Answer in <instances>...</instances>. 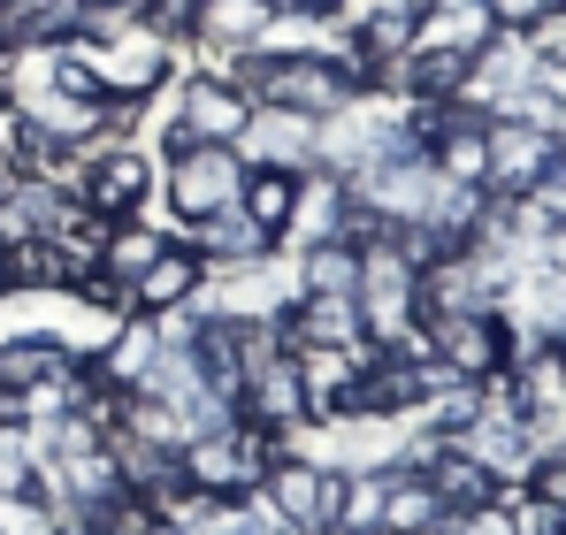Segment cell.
<instances>
[{"instance_id": "cell-1", "label": "cell", "mask_w": 566, "mask_h": 535, "mask_svg": "<svg viewBox=\"0 0 566 535\" xmlns=\"http://www.w3.org/2000/svg\"><path fill=\"white\" fill-rule=\"evenodd\" d=\"M70 191L99 222H130V214H146L161 199V154L138 146V138H107L99 130L85 146H70Z\"/></svg>"}, {"instance_id": "cell-2", "label": "cell", "mask_w": 566, "mask_h": 535, "mask_svg": "<svg viewBox=\"0 0 566 535\" xmlns=\"http://www.w3.org/2000/svg\"><path fill=\"white\" fill-rule=\"evenodd\" d=\"M245 505H261V521L283 535H329L337 505H345V474L329 459H314V451H276Z\"/></svg>"}, {"instance_id": "cell-3", "label": "cell", "mask_w": 566, "mask_h": 535, "mask_svg": "<svg viewBox=\"0 0 566 535\" xmlns=\"http://www.w3.org/2000/svg\"><path fill=\"white\" fill-rule=\"evenodd\" d=\"M276 451H283V437L253 429V421H222V429H207V437H191V444H185V482L199 490V497L245 505V497L261 490V474H269Z\"/></svg>"}, {"instance_id": "cell-4", "label": "cell", "mask_w": 566, "mask_h": 535, "mask_svg": "<svg viewBox=\"0 0 566 535\" xmlns=\"http://www.w3.org/2000/svg\"><path fill=\"white\" fill-rule=\"evenodd\" d=\"M421 345H429V367H444V375L497 382L521 353V329L505 314H421Z\"/></svg>"}, {"instance_id": "cell-5", "label": "cell", "mask_w": 566, "mask_h": 535, "mask_svg": "<svg viewBox=\"0 0 566 535\" xmlns=\"http://www.w3.org/2000/svg\"><path fill=\"white\" fill-rule=\"evenodd\" d=\"M360 322H368V345H390V337H413L421 329V268L406 261L390 238L382 245H360Z\"/></svg>"}, {"instance_id": "cell-6", "label": "cell", "mask_w": 566, "mask_h": 535, "mask_svg": "<svg viewBox=\"0 0 566 535\" xmlns=\"http://www.w3.org/2000/svg\"><path fill=\"white\" fill-rule=\"evenodd\" d=\"M452 444L468 451L474 466L497 482V490H521L528 482V466H536V444H528V421H521V406H513V390H505V375L497 382H482V413H474L468 429L452 437Z\"/></svg>"}, {"instance_id": "cell-7", "label": "cell", "mask_w": 566, "mask_h": 535, "mask_svg": "<svg viewBox=\"0 0 566 535\" xmlns=\"http://www.w3.org/2000/svg\"><path fill=\"white\" fill-rule=\"evenodd\" d=\"M552 169H559V138L544 123H528V115H490L482 123V191L528 199Z\"/></svg>"}, {"instance_id": "cell-8", "label": "cell", "mask_w": 566, "mask_h": 535, "mask_svg": "<svg viewBox=\"0 0 566 535\" xmlns=\"http://www.w3.org/2000/svg\"><path fill=\"white\" fill-rule=\"evenodd\" d=\"M238 191H245L238 146H185V154H161V207H169V222L238 207Z\"/></svg>"}, {"instance_id": "cell-9", "label": "cell", "mask_w": 566, "mask_h": 535, "mask_svg": "<svg viewBox=\"0 0 566 535\" xmlns=\"http://www.w3.org/2000/svg\"><path fill=\"white\" fill-rule=\"evenodd\" d=\"M238 421H253V429H269V437H291V429H306L314 421V398H306V375H298V353H269L245 382H238Z\"/></svg>"}, {"instance_id": "cell-10", "label": "cell", "mask_w": 566, "mask_h": 535, "mask_svg": "<svg viewBox=\"0 0 566 535\" xmlns=\"http://www.w3.org/2000/svg\"><path fill=\"white\" fill-rule=\"evenodd\" d=\"M85 359V345H70L62 329H15V337H0V382L8 390H23L31 398V413L62 390V375Z\"/></svg>"}, {"instance_id": "cell-11", "label": "cell", "mask_w": 566, "mask_h": 535, "mask_svg": "<svg viewBox=\"0 0 566 535\" xmlns=\"http://www.w3.org/2000/svg\"><path fill=\"white\" fill-rule=\"evenodd\" d=\"M238 161L245 169H283V177H306L314 169V115H291V107H253L245 130H238Z\"/></svg>"}, {"instance_id": "cell-12", "label": "cell", "mask_w": 566, "mask_h": 535, "mask_svg": "<svg viewBox=\"0 0 566 535\" xmlns=\"http://www.w3.org/2000/svg\"><path fill=\"white\" fill-rule=\"evenodd\" d=\"M199 291H207V261L191 253L185 238H169V245H161V261L130 283V314L169 322V314H191V306H199Z\"/></svg>"}, {"instance_id": "cell-13", "label": "cell", "mask_w": 566, "mask_h": 535, "mask_svg": "<svg viewBox=\"0 0 566 535\" xmlns=\"http://www.w3.org/2000/svg\"><path fill=\"white\" fill-rule=\"evenodd\" d=\"M528 85H536V54H528L513 31H497V39L474 54V70H468V85H460V99H474L482 115H513Z\"/></svg>"}, {"instance_id": "cell-14", "label": "cell", "mask_w": 566, "mask_h": 535, "mask_svg": "<svg viewBox=\"0 0 566 535\" xmlns=\"http://www.w3.org/2000/svg\"><path fill=\"white\" fill-rule=\"evenodd\" d=\"M177 238H185L191 253L207 268H230V261H261V253H276V238L245 214V207H214V214H191L177 222Z\"/></svg>"}, {"instance_id": "cell-15", "label": "cell", "mask_w": 566, "mask_h": 535, "mask_svg": "<svg viewBox=\"0 0 566 535\" xmlns=\"http://www.w3.org/2000/svg\"><path fill=\"white\" fill-rule=\"evenodd\" d=\"M444 497L429 490V474H398L382 466V505H376V535H444Z\"/></svg>"}, {"instance_id": "cell-16", "label": "cell", "mask_w": 566, "mask_h": 535, "mask_svg": "<svg viewBox=\"0 0 566 535\" xmlns=\"http://www.w3.org/2000/svg\"><path fill=\"white\" fill-rule=\"evenodd\" d=\"M269 0H199V15H191V46L207 54V62H222V54H238V46H261V31H269Z\"/></svg>"}, {"instance_id": "cell-17", "label": "cell", "mask_w": 566, "mask_h": 535, "mask_svg": "<svg viewBox=\"0 0 566 535\" xmlns=\"http://www.w3.org/2000/svg\"><path fill=\"white\" fill-rule=\"evenodd\" d=\"M177 230L169 222H146V214H130V222H107L99 230V245H93V268L99 275H115V283H138L146 268L161 261V245H169Z\"/></svg>"}, {"instance_id": "cell-18", "label": "cell", "mask_w": 566, "mask_h": 535, "mask_svg": "<svg viewBox=\"0 0 566 535\" xmlns=\"http://www.w3.org/2000/svg\"><path fill=\"white\" fill-rule=\"evenodd\" d=\"M283 261H291L298 298H353V283H360V245H345V238H322V245L283 253Z\"/></svg>"}, {"instance_id": "cell-19", "label": "cell", "mask_w": 566, "mask_h": 535, "mask_svg": "<svg viewBox=\"0 0 566 535\" xmlns=\"http://www.w3.org/2000/svg\"><path fill=\"white\" fill-rule=\"evenodd\" d=\"M421 474H429V490L444 497V513H482V505H497V497H505V490H497V482H490V474H482L452 437L437 444V459H429Z\"/></svg>"}, {"instance_id": "cell-20", "label": "cell", "mask_w": 566, "mask_h": 535, "mask_svg": "<svg viewBox=\"0 0 566 535\" xmlns=\"http://www.w3.org/2000/svg\"><path fill=\"white\" fill-rule=\"evenodd\" d=\"M490 39H497V23H490L482 0H437L413 31V46H452V54H482Z\"/></svg>"}, {"instance_id": "cell-21", "label": "cell", "mask_w": 566, "mask_h": 535, "mask_svg": "<svg viewBox=\"0 0 566 535\" xmlns=\"http://www.w3.org/2000/svg\"><path fill=\"white\" fill-rule=\"evenodd\" d=\"M238 207H245L269 238H283V230H291V214H298V177H283V169H245Z\"/></svg>"}, {"instance_id": "cell-22", "label": "cell", "mask_w": 566, "mask_h": 535, "mask_svg": "<svg viewBox=\"0 0 566 535\" xmlns=\"http://www.w3.org/2000/svg\"><path fill=\"white\" fill-rule=\"evenodd\" d=\"M0 497H39V451H31V421L0 429Z\"/></svg>"}, {"instance_id": "cell-23", "label": "cell", "mask_w": 566, "mask_h": 535, "mask_svg": "<svg viewBox=\"0 0 566 535\" xmlns=\"http://www.w3.org/2000/svg\"><path fill=\"white\" fill-rule=\"evenodd\" d=\"M513 39H521V46H528L544 70H566V0H552V8H544L528 31H513Z\"/></svg>"}, {"instance_id": "cell-24", "label": "cell", "mask_w": 566, "mask_h": 535, "mask_svg": "<svg viewBox=\"0 0 566 535\" xmlns=\"http://www.w3.org/2000/svg\"><path fill=\"white\" fill-rule=\"evenodd\" d=\"M505 513H513V535H566V513L544 505L536 490H505Z\"/></svg>"}, {"instance_id": "cell-25", "label": "cell", "mask_w": 566, "mask_h": 535, "mask_svg": "<svg viewBox=\"0 0 566 535\" xmlns=\"http://www.w3.org/2000/svg\"><path fill=\"white\" fill-rule=\"evenodd\" d=\"M138 15H146L161 39H177V46H185V39H191V15H199V0H138Z\"/></svg>"}, {"instance_id": "cell-26", "label": "cell", "mask_w": 566, "mask_h": 535, "mask_svg": "<svg viewBox=\"0 0 566 535\" xmlns=\"http://www.w3.org/2000/svg\"><path fill=\"white\" fill-rule=\"evenodd\" d=\"M521 490H536L544 505H559V513H566V451H544V459L528 466V482H521Z\"/></svg>"}, {"instance_id": "cell-27", "label": "cell", "mask_w": 566, "mask_h": 535, "mask_svg": "<svg viewBox=\"0 0 566 535\" xmlns=\"http://www.w3.org/2000/svg\"><path fill=\"white\" fill-rule=\"evenodd\" d=\"M444 535H513V513H505V497H497V505H482V513H452Z\"/></svg>"}, {"instance_id": "cell-28", "label": "cell", "mask_w": 566, "mask_h": 535, "mask_svg": "<svg viewBox=\"0 0 566 535\" xmlns=\"http://www.w3.org/2000/svg\"><path fill=\"white\" fill-rule=\"evenodd\" d=\"M482 8H490V23H497V31H528L552 0H482Z\"/></svg>"}, {"instance_id": "cell-29", "label": "cell", "mask_w": 566, "mask_h": 535, "mask_svg": "<svg viewBox=\"0 0 566 535\" xmlns=\"http://www.w3.org/2000/svg\"><path fill=\"white\" fill-rule=\"evenodd\" d=\"M15 421H31V398H23V390H8V382H0V429H15Z\"/></svg>"}, {"instance_id": "cell-30", "label": "cell", "mask_w": 566, "mask_h": 535, "mask_svg": "<svg viewBox=\"0 0 566 535\" xmlns=\"http://www.w3.org/2000/svg\"><path fill=\"white\" fill-rule=\"evenodd\" d=\"M85 15H138V0H77Z\"/></svg>"}, {"instance_id": "cell-31", "label": "cell", "mask_w": 566, "mask_h": 535, "mask_svg": "<svg viewBox=\"0 0 566 535\" xmlns=\"http://www.w3.org/2000/svg\"><path fill=\"white\" fill-rule=\"evenodd\" d=\"M390 8H406V15H429V8H437V0H390Z\"/></svg>"}, {"instance_id": "cell-32", "label": "cell", "mask_w": 566, "mask_h": 535, "mask_svg": "<svg viewBox=\"0 0 566 535\" xmlns=\"http://www.w3.org/2000/svg\"><path fill=\"white\" fill-rule=\"evenodd\" d=\"M559 382H566V345H559Z\"/></svg>"}, {"instance_id": "cell-33", "label": "cell", "mask_w": 566, "mask_h": 535, "mask_svg": "<svg viewBox=\"0 0 566 535\" xmlns=\"http://www.w3.org/2000/svg\"><path fill=\"white\" fill-rule=\"evenodd\" d=\"M329 535H360V528H329Z\"/></svg>"}, {"instance_id": "cell-34", "label": "cell", "mask_w": 566, "mask_h": 535, "mask_svg": "<svg viewBox=\"0 0 566 535\" xmlns=\"http://www.w3.org/2000/svg\"><path fill=\"white\" fill-rule=\"evenodd\" d=\"M0 191H8V177H0Z\"/></svg>"}]
</instances>
